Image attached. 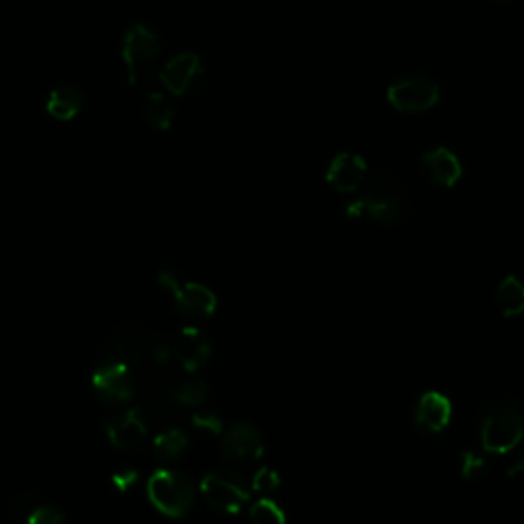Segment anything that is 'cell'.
Segmentation results:
<instances>
[{
    "mask_svg": "<svg viewBox=\"0 0 524 524\" xmlns=\"http://www.w3.org/2000/svg\"><path fill=\"white\" fill-rule=\"evenodd\" d=\"M422 177L436 187H455L463 177V164L455 152L447 148H432L420 158Z\"/></svg>",
    "mask_w": 524,
    "mask_h": 524,
    "instance_id": "obj_14",
    "label": "cell"
},
{
    "mask_svg": "<svg viewBox=\"0 0 524 524\" xmlns=\"http://www.w3.org/2000/svg\"><path fill=\"white\" fill-rule=\"evenodd\" d=\"M138 479H140V473H138L134 467L125 465V467H121V469H117V471L113 473L111 482H113V488H115V490L127 492V490H131V488H134V486L138 484Z\"/></svg>",
    "mask_w": 524,
    "mask_h": 524,
    "instance_id": "obj_27",
    "label": "cell"
},
{
    "mask_svg": "<svg viewBox=\"0 0 524 524\" xmlns=\"http://www.w3.org/2000/svg\"><path fill=\"white\" fill-rule=\"evenodd\" d=\"M189 449V436L181 428H166L158 432L152 441L154 457L162 463L179 461Z\"/></svg>",
    "mask_w": 524,
    "mask_h": 524,
    "instance_id": "obj_18",
    "label": "cell"
},
{
    "mask_svg": "<svg viewBox=\"0 0 524 524\" xmlns=\"http://www.w3.org/2000/svg\"><path fill=\"white\" fill-rule=\"evenodd\" d=\"M522 439L524 410L516 404H492L479 418V443L488 453H510Z\"/></svg>",
    "mask_w": 524,
    "mask_h": 524,
    "instance_id": "obj_3",
    "label": "cell"
},
{
    "mask_svg": "<svg viewBox=\"0 0 524 524\" xmlns=\"http://www.w3.org/2000/svg\"><path fill=\"white\" fill-rule=\"evenodd\" d=\"M43 502V496H39L37 492H23L19 494L11 508H9V522L11 524H25V520L29 518V514Z\"/></svg>",
    "mask_w": 524,
    "mask_h": 524,
    "instance_id": "obj_22",
    "label": "cell"
},
{
    "mask_svg": "<svg viewBox=\"0 0 524 524\" xmlns=\"http://www.w3.org/2000/svg\"><path fill=\"white\" fill-rule=\"evenodd\" d=\"M222 455L232 465H250L265 455V441L252 424H234L222 439Z\"/></svg>",
    "mask_w": 524,
    "mask_h": 524,
    "instance_id": "obj_11",
    "label": "cell"
},
{
    "mask_svg": "<svg viewBox=\"0 0 524 524\" xmlns=\"http://www.w3.org/2000/svg\"><path fill=\"white\" fill-rule=\"evenodd\" d=\"M160 56V41L156 33H152L148 27L136 23L125 31L123 46H121V60H123V72L125 82L134 84L138 80L140 70L146 66H152Z\"/></svg>",
    "mask_w": 524,
    "mask_h": 524,
    "instance_id": "obj_9",
    "label": "cell"
},
{
    "mask_svg": "<svg viewBox=\"0 0 524 524\" xmlns=\"http://www.w3.org/2000/svg\"><path fill=\"white\" fill-rule=\"evenodd\" d=\"M518 473H524V449L518 453L516 461H514L512 467L508 469V475H510V477H512V475H518Z\"/></svg>",
    "mask_w": 524,
    "mask_h": 524,
    "instance_id": "obj_28",
    "label": "cell"
},
{
    "mask_svg": "<svg viewBox=\"0 0 524 524\" xmlns=\"http://www.w3.org/2000/svg\"><path fill=\"white\" fill-rule=\"evenodd\" d=\"M158 283L170 291L179 314L185 318H209L217 308L215 293L201 283H183L172 271H160Z\"/></svg>",
    "mask_w": 524,
    "mask_h": 524,
    "instance_id": "obj_8",
    "label": "cell"
},
{
    "mask_svg": "<svg viewBox=\"0 0 524 524\" xmlns=\"http://www.w3.org/2000/svg\"><path fill=\"white\" fill-rule=\"evenodd\" d=\"M281 484V477L271 467H260L252 477V488L256 492H275Z\"/></svg>",
    "mask_w": 524,
    "mask_h": 524,
    "instance_id": "obj_26",
    "label": "cell"
},
{
    "mask_svg": "<svg viewBox=\"0 0 524 524\" xmlns=\"http://www.w3.org/2000/svg\"><path fill=\"white\" fill-rule=\"evenodd\" d=\"M160 338L140 322L117 326L105 340L99 361H115L134 369L138 377L152 367V355Z\"/></svg>",
    "mask_w": 524,
    "mask_h": 524,
    "instance_id": "obj_2",
    "label": "cell"
},
{
    "mask_svg": "<svg viewBox=\"0 0 524 524\" xmlns=\"http://www.w3.org/2000/svg\"><path fill=\"white\" fill-rule=\"evenodd\" d=\"M82 109H84V93L70 84L56 86L46 101V111L56 121H72L80 115Z\"/></svg>",
    "mask_w": 524,
    "mask_h": 524,
    "instance_id": "obj_17",
    "label": "cell"
},
{
    "mask_svg": "<svg viewBox=\"0 0 524 524\" xmlns=\"http://www.w3.org/2000/svg\"><path fill=\"white\" fill-rule=\"evenodd\" d=\"M170 351H172V359H177V363L185 371L195 373L209 363L213 346L199 328L187 326L177 334V338L172 340Z\"/></svg>",
    "mask_w": 524,
    "mask_h": 524,
    "instance_id": "obj_13",
    "label": "cell"
},
{
    "mask_svg": "<svg viewBox=\"0 0 524 524\" xmlns=\"http://www.w3.org/2000/svg\"><path fill=\"white\" fill-rule=\"evenodd\" d=\"M160 82L174 97L197 93L205 82V66L201 58L193 52L177 54L164 64L160 72Z\"/></svg>",
    "mask_w": 524,
    "mask_h": 524,
    "instance_id": "obj_10",
    "label": "cell"
},
{
    "mask_svg": "<svg viewBox=\"0 0 524 524\" xmlns=\"http://www.w3.org/2000/svg\"><path fill=\"white\" fill-rule=\"evenodd\" d=\"M453 416L451 400L439 391H426L416 406V424L430 434L443 432Z\"/></svg>",
    "mask_w": 524,
    "mask_h": 524,
    "instance_id": "obj_16",
    "label": "cell"
},
{
    "mask_svg": "<svg viewBox=\"0 0 524 524\" xmlns=\"http://www.w3.org/2000/svg\"><path fill=\"white\" fill-rule=\"evenodd\" d=\"M387 101L400 113H424L441 101V86L428 76H406L389 86Z\"/></svg>",
    "mask_w": 524,
    "mask_h": 524,
    "instance_id": "obj_7",
    "label": "cell"
},
{
    "mask_svg": "<svg viewBox=\"0 0 524 524\" xmlns=\"http://www.w3.org/2000/svg\"><path fill=\"white\" fill-rule=\"evenodd\" d=\"M486 471H488V461L484 459V455H479L475 451H465L461 455V475L465 479H477Z\"/></svg>",
    "mask_w": 524,
    "mask_h": 524,
    "instance_id": "obj_24",
    "label": "cell"
},
{
    "mask_svg": "<svg viewBox=\"0 0 524 524\" xmlns=\"http://www.w3.org/2000/svg\"><path fill=\"white\" fill-rule=\"evenodd\" d=\"M174 115L177 109L164 93H152L144 103V119L156 131H168L174 123Z\"/></svg>",
    "mask_w": 524,
    "mask_h": 524,
    "instance_id": "obj_19",
    "label": "cell"
},
{
    "mask_svg": "<svg viewBox=\"0 0 524 524\" xmlns=\"http://www.w3.org/2000/svg\"><path fill=\"white\" fill-rule=\"evenodd\" d=\"M250 524H285L287 516L283 508L269 498H260L250 506Z\"/></svg>",
    "mask_w": 524,
    "mask_h": 524,
    "instance_id": "obj_21",
    "label": "cell"
},
{
    "mask_svg": "<svg viewBox=\"0 0 524 524\" xmlns=\"http://www.w3.org/2000/svg\"><path fill=\"white\" fill-rule=\"evenodd\" d=\"M148 500L164 516L183 518L195 506L193 482L172 469H158L148 479Z\"/></svg>",
    "mask_w": 524,
    "mask_h": 524,
    "instance_id": "obj_4",
    "label": "cell"
},
{
    "mask_svg": "<svg viewBox=\"0 0 524 524\" xmlns=\"http://www.w3.org/2000/svg\"><path fill=\"white\" fill-rule=\"evenodd\" d=\"M201 494L205 502L226 514H236L250 500L244 477L234 469H211L201 479Z\"/></svg>",
    "mask_w": 524,
    "mask_h": 524,
    "instance_id": "obj_6",
    "label": "cell"
},
{
    "mask_svg": "<svg viewBox=\"0 0 524 524\" xmlns=\"http://www.w3.org/2000/svg\"><path fill=\"white\" fill-rule=\"evenodd\" d=\"M367 172L369 168L363 156L342 152L330 162L326 170V181L338 193H355L365 185Z\"/></svg>",
    "mask_w": 524,
    "mask_h": 524,
    "instance_id": "obj_15",
    "label": "cell"
},
{
    "mask_svg": "<svg viewBox=\"0 0 524 524\" xmlns=\"http://www.w3.org/2000/svg\"><path fill=\"white\" fill-rule=\"evenodd\" d=\"M105 428H107V436L113 447L129 451V449H138L140 445L146 443L148 432H150V420L136 406L121 414L111 416Z\"/></svg>",
    "mask_w": 524,
    "mask_h": 524,
    "instance_id": "obj_12",
    "label": "cell"
},
{
    "mask_svg": "<svg viewBox=\"0 0 524 524\" xmlns=\"http://www.w3.org/2000/svg\"><path fill=\"white\" fill-rule=\"evenodd\" d=\"M494 3H510V0H494Z\"/></svg>",
    "mask_w": 524,
    "mask_h": 524,
    "instance_id": "obj_29",
    "label": "cell"
},
{
    "mask_svg": "<svg viewBox=\"0 0 524 524\" xmlns=\"http://www.w3.org/2000/svg\"><path fill=\"white\" fill-rule=\"evenodd\" d=\"M496 299H498V308L506 318L524 314V283L518 277L508 275L500 283Z\"/></svg>",
    "mask_w": 524,
    "mask_h": 524,
    "instance_id": "obj_20",
    "label": "cell"
},
{
    "mask_svg": "<svg viewBox=\"0 0 524 524\" xmlns=\"http://www.w3.org/2000/svg\"><path fill=\"white\" fill-rule=\"evenodd\" d=\"M95 396L107 406H125L140 391V377L134 369L115 361H99L93 379Z\"/></svg>",
    "mask_w": 524,
    "mask_h": 524,
    "instance_id": "obj_5",
    "label": "cell"
},
{
    "mask_svg": "<svg viewBox=\"0 0 524 524\" xmlns=\"http://www.w3.org/2000/svg\"><path fill=\"white\" fill-rule=\"evenodd\" d=\"M363 191L346 205V217L361 220L371 217L379 224H402L410 215V199L391 172H379L361 187Z\"/></svg>",
    "mask_w": 524,
    "mask_h": 524,
    "instance_id": "obj_1",
    "label": "cell"
},
{
    "mask_svg": "<svg viewBox=\"0 0 524 524\" xmlns=\"http://www.w3.org/2000/svg\"><path fill=\"white\" fill-rule=\"evenodd\" d=\"M25 524H68V518H66V514H64L58 506L50 504L48 500H43V502L29 514V518L25 520Z\"/></svg>",
    "mask_w": 524,
    "mask_h": 524,
    "instance_id": "obj_23",
    "label": "cell"
},
{
    "mask_svg": "<svg viewBox=\"0 0 524 524\" xmlns=\"http://www.w3.org/2000/svg\"><path fill=\"white\" fill-rule=\"evenodd\" d=\"M191 424L197 432L201 434H207V436H217V434H222L224 430V422L222 418L213 414V412H199L191 418Z\"/></svg>",
    "mask_w": 524,
    "mask_h": 524,
    "instance_id": "obj_25",
    "label": "cell"
}]
</instances>
